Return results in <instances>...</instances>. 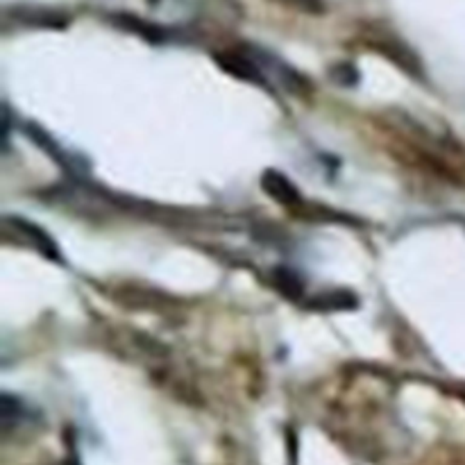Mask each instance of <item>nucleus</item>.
<instances>
[{
	"instance_id": "f03ea898",
	"label": "nucleus",
	"mask_w": 465,
	"mask_h": 465,
	"mask_svg": "<svg viewBox=\"0 0 465 465\" xmlns=\"http://www.w3.org/2000/svg\"><path fill=\"white\" fill-rule=\"evenodd\" d=\"M275 282L277 286L289 295V298H300V293H302V284H300V280L293 275V272L286 271V268L275 271Z\"/></svg>"
},
{
	"instance_id": "f257e3e1",
	"label": "nucleus",
	"mask_w": 465,
	"mask_h": 465,
	"mask_svg": "<svg viewBox=\"0 0 465 465\" xmlns=\"http://www.w3.org/2000/svg\"><path fill=\"white\" fill-rule=\"evenodd\" d=\"M262 186L271 198H275L277 203L282 204H295L300 200V193L298 189H295L293 182H289L282 173L277 171H268L266 175H263Z\"/></svg>"
},
{
	"instance_id": "7ed1b4c3",
	"label": "nucleus",
	"mask_w": 465,
	"mask_h": 465,
	"mask_svg": "<svg viewBox=\"0 0 465 465\" xmlns=\"http://www.w3.org/2000/svg\"><path fill=\"white\" fill-rule=\"evenodd\" d=\"M280 3L289 5V7L302 9V12H312V14H321L325 9V3L322 0H280Z\"/></svg>"
},
{
	"instance_id": "20e7f679",
	"label": "nucleus",
	"mask_w": 465,
	"mask_h": 465,
	"mask_svg": "<svg viewBox=\"0 0 465 465\" xmlns=\"http://www.w3.org/2000/svg\"><path fill=\"white\" fill-rule=\"evenodd\" d=\"M66 465H77V463H75V461H68Z\"/></svg>"
}]
</instances>
